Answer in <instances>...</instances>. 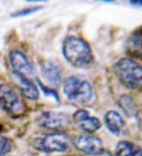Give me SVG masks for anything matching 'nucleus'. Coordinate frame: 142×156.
Here are the masks:
<instances>
[{"instance_id":"obj_1","label":"nucleus","mask_w":142,"mask_h":156,"mask_svg":"<svg viewBox=\"0 0 142 156\" xmlns=\"http://www.w3.org/2000/svg\"><path fill=\"white\" fill-rule=\"evenodd\" d=\"M63 53L66 61L75 67H88L93 62V56L89 44L75 36H68L63 44Z\"/></svg>"},{"instance_id":"obj_2","label":"nucleus","mask_w":142,"mask_h":156,"mask_svg":"<svg viewBox=\"0 0 142 156\" xmlns=\"http://www.w3.org/2000/svg\"><path fill=\"white\" fill-rule=\"evenodd\" d=\"M114 73L124 87L142 91V66L129 58H123L115 63Z\"/></svg>"},{"instance_id":"obj_3","label":"nucleus","mask_w":142,"mask_h":156,"mask_svg":"<svg viewBox=\"0 0 142 156\" xmlns=\"http://www.w3.org/2000/svg\"><path fill=\"white\" fill-rule=\"evenodd\" d=\"M63 91L66 97L78 104H86L93 99V89L86 80L77 76H70L65 80Z\"/></svg>"},{"instance_id":"obj_4","label":"nucleus","mask_w":142,"mask_h":156,"mask_svg":"<svg viewBox=\"0 0 142 156\" xmlns=\"http://www.w3.org/2000/svg\"><path fill=\"white\" fill-rule=\"evenodd\" d=\"M32 146L36 150L46 153L64 152L70 147V139L64 133L49 134L35 140Z\"/></svg>"},{"instance_id":"obj_5","label":"nucleus","mask_w":142,"mask_h":156,"mask_svg":"<svg viewBox=\"0 0 142 156\" xmlns=\"http://www.w3.org/2000/svg\"><path fill=\"white\" fill-rule=\"evenodd\" d=\"M0 107L11 115H20L24 112L25 106L21 99L10 86L0 80Z\"/></svg>"},{"instance_id":"obj_6","label":"nucleus","mask_w":142,"mask_h":156,"mask_svg":"<svg viewBox=\"0 0 142 156\" xmlns=\"http://www.w3.org/2000/svg\"><path fill=\"white\" fill-rule=\"evenodd\" d=\"M38 123L47 129L61 130L68 126L70 117L64 113L46 112L39 117Z\"/></svg>"},{"instance_id":"obj_7","label":"nucleus","mask_w":142,"mask_h":156,"mask_svg":"<svg viewBox=\"0 0 142 156\" xmlns=\"http://www.w3.org/2000/svg\"><path fill=\"white\" fill-rule=\"evenodd\" d=\"M9 61L13 73H18L28 78L34 73V69L28 58L20 51H12L9 54Z\"/></svg>"},{"instance_id":"obj_8","label":"nucleus","mask_w":142,"mask_h":156,"mask_svg":"<svg viewBox=\"0 0 142 156\" xmlns=\"http://www.w3.org/2000/svg\"><path fill=\"white\" fill-rule=\"evenodd\" d=\"M74 144L78 150L89 155L96 156L104 151L102 140L93 136H80L76 138Z\"/></svg>"},{"instance_id":"obj_9","label":"nucleus","mask_w":142,"mask_h":156,"mask_svg":"<svg viewBox=\"0 0 142 156\" xmlns=\"http://www.w3.org/2000/svg\"><path fill=\"white\" fill-rule=\"evenodd\" d=\"M41 73L44 80L50 85L57 87L62 81V70L58 64L53 61L47 60L41 65Z\"/></svg>"},{"instance_id":"obj_10","label":"nucleus","mask_w":142,"mask_h":156,"mask_svg":"<svg viewBox=\"0 0 142 156\" xmlns=\"http://www.w3.org/2000/svg\"><path fill=\"white\" fill-rule=\"evenodd\" d=\"M74 120L80 129L87 133H93L100 128L101 123L94 117H90L89 112L84 110L78 111L74 114Z\"/></svg>"},{"instance_id":"obj_11","label":"nucleus","mask_w":142,"mask_h":156,"mask_svg":"<svg viewBox=\"0 0 142 156\" xmlns=\"http://www.w3.org/2000/svg\"><path fill=\"white\" fill-rule=\"evenodd\" d=\"M13 74L15 78L16 84L18 85L23 95L31 100H36L39 98V91L36 86L29 80V78L15 73H13Z\"/></svg>"},{"instance_id":"obj_12","label":"nucleus","mask_w":142,"mask_h":156,"mask_svg":"<svg viewBox=\"0 0 142 156\" xmlns=\"http://www.w3.org/2000/svg\"><path fill=\"white\" fill-rule=\"evenodd\" d=\"M127 51L131 55L142 59V25L137 28L127 40Z\"/></svg>"},{"instance_id":"obj_13","label":"nucleus","mask_w":142,"mask_h":156,"mask_svg":"<svg viewBox=\"0 0 142 156\" xmlns=\"http://www.w3.org/2000/svg\"><path fill=\"white\" fill-rule=\"evenodd\" d=\"M104 122L107 129L114 135L119 136L125 127V122L118 112L115 111H108L104 116Z\"/></svg>"},{"instance_id":"obj_14","label":"nucleus","mask_w":142,"mask_h":156,"mask_svg":"<svg viewBox=\"0 0 142 156\" xmlns=\"http://www.w3.org/2000/svg\"><path fill=\"white\" fill-rule=\"evenodd\" d=\"M115 156H142V149L129 141H120L116 146Z\"/></svg>"},{"instance_id":"obj_15","label":"nucleus","mask_w":142,"mask_h":156,"mask_svg":"<svg viewBox=\"0 0 142 156\" xmlns=\"http://www.w3.org/2000/svg\"><path fill=\"white\" fill-rule=\"evenodd\" d=\"M119 107L124 114L128 117H132L137 113V107L134 101L128 95H122L118 102Z\"/></svg>"},{"instance_id":"obj_16","label":"nucleus","mask_w":142,"mask_h":156,"mask_svg":"<svg viewBox=\"0 0 142 156\" xmlns=\"http://www.w3.org/2000/svg\"><path fill=\"white\" fill-rule=\"evenodd\" d=\"M11 148L12 143L10 140L5 137H0V156L6 155Z\"/></svg>"},{"instance_id":"obj_17","label":"nucleus","mask_w":142,"mask_h":156,"mask_svg":"<svg viewBox=\"0 0 142 156\" xmlns=\"http://www.w3.org/2000/svg\"><path fill=\"white\" fill-rule=\"evenodd\" d=\"M41 9H42L41 6H34V7L26 8V9H23V10L17 11L16 13H13V14H12V17H23V16L29 15V14H32V13H35V12L39 11V10H41Z\"/></svg>"},{"instance_id":"obj_18","label":"nucleus","mask_w":142,"mask_h":156,"mask_svg":"<svg viewBox=\"0 0 142 156\" xmlns=\"http://www.w3.org/2000/svg\"><path fill=\"white\" fill-rule=\"evenodd\" d=\"M39 84H40V87H41L42 90L45 91L46 94H49V95H53V97L55 98V99H58V95H57V94L55 93V91H52V90H48V89H47V88H45V87H44V86H42L41 85V84H40V82H39Z\"/></svg>"},{"instance_id":"obj_19","label":"nucleus","mask_w":142,"mask_h":156,"mask_svg":"<svg viewBox=\"0 0 142 156\" xmlns=\"http://www.w3.org/2000/svg\"><path fill=\"white\" fill-rule=\"evenodd\" d=\"M129 3L133 6H142V0H139V1H137V0H133V1H130Z\"/></svg>"},{"instance_id":"obj_20","label":"nucleus","mask_w":142,"mask_h":156,"mask_svg":"<svg viewBox=\"0 0 142 156\" xmlns=\"http://www.w3.org/2000/svg\"><path fill=\"white\" fill-rule=\"evenodd\" d=\"M96 156H113V154H111L109 151H103L102 152H100V154H98Z\"/></svg>"}]
</instances>
